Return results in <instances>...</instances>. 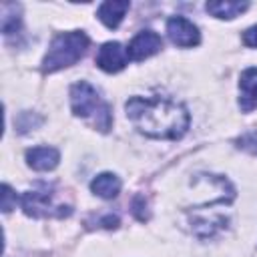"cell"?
I'll list each match as a JSON object with an SVG mask.
<instances>
[{
	"mask_svg": "<svg viewBox=\"0 0 257 257\" xmlns=\"http://www.w3.org/2000/svg\"><path fill=\"white\" fill-rule=\"evenodd\" d=\"M207 12L221 18V20H231L245 12L249 8V2H239V0H217V2H207L205 4Z\"/></svg>",
	"mask_w": 257,
	"mask_h": 257,
	"instance_id": "cell-10",
	"label": "cell"
},
{
	"mask_svg": "<svg viewBox=\"0 0 257 257\" xmlns=\"http://www.w3.org/2000/svg\"><path fill=\"white\" fill-rule=\"evenodd\" d=\"M22 209L28 217H68L72 213L70 205L56 203V193L52 185H40L38 189L26 191L22 195Z\"/></svg>",
	"mask_w": 257,
	"mask_h": 257,
	"instance_id": "cell-4",
	"label": "cell"
},
{
	"mask_svg": "<svg viewBox=\"0 0 257 257\" xmlns=\"http://www.w3.org/2000/svg\"><path fill=\"white\" fill-rule=\"evenodd\" d=\"M60 161V153L54 147H34L26 151V163L34 171H52Z\"/></svg>",
	"mask_w": 257,
	"mask_h": 257,
	"instance_id": "cell-9",
	"label": "cell"
},
{
	"mask_svg": "<svg viewBox=\"0 0 257 257\" xmlns=\"http://www.w3.org/2000/svg\"><path fill=\"white\" fill-rule=\"evenodd\" d=\"M70 108L74 116L90 122L100 133H106L112 124V112L108 102H104L98 90L86 80L74 82L70 86Z\"/></svg>",
	"mask_w": 257,
	"mask_h": 257,
	"instance_id": "cell-2",
	"label": "cell"
},
{
	"mask_svg": "<svg viewBox=\"0 0 257 257\" xmlns=\"http://www.w3.org/2000/svg\"><path fill=\"white\" fill-rule=\"evenodd\" d=\"M124 110L133 126L149 139L177 141L189 128L187 108L167 96H131L124 104Z\"/></svg>",
	"mask_w": 257,
	"mask_h": 257,
	"instance_id": "cell-1",
	"label": "cell"
},
{
	"mask_svg": "<svg viewBox=\"0 0 257 257\" xmlns=\"http://www.w3.org/2000/svg\"><path fill=\"white\" fill-rule=\"evenodd\" d=\"M167 34L171 38L173 44L181 46V48H191V46H197L201 42V34H199V28L183 18V16H173L169 18L167 22Z\"/></svg>",
	"mask_w": 257,
	"mask_h": 257,
	"instance_id": "cell-5",
	"label": "cell"
},
{
	"mask_svg": "<svg viewBox=\"0 0 257 257\" xmlns=\"http://www.w3.org/2000/svg\"><path fill=\"white\" fill-rule=\"evenodd\" d=\"M161 48H163V38L153 30H143L131 40L126 52H128L131 60H145V58L157 54Z\"/></svg>",
	"mask_w": 257,
	"mask_h": 257,
	"instance_id": "cell-7",
	"label": "cell"
},
{
	"mask_svg": "<svg viewBox=\"0 0 257 257\" xmlns=\"http://www.w3.org/2000/svg\"><path fill=\"white\" fill-rule=\"evenodd\" d=\"M239 106L243 112L257 108V68H247L239 78Z\"/></svg>",
	"mask_w": 257,
	"mask_h": 257,
	"instance_id": "cell-8",
	"label": "cell"
},
{
	"mask_svg": "<svg viewBox=\"0 0 257 257\" xmlns=\"http://www.w3.org/2000/svg\"><path fill=\"white\" fill-rule=\"evenodd\" d=\"M90 40L82 30H70V32H60L52 38L48 52L42 60V72H56L60 68L76 64L88 48Z\"/></svg>",
	"mask_w": 257,
	"mask_h": 257,
	"instance_id": "cell-3",
	"label": "cell"
},
{
	"mask_svg": "<svg viewBox=\"0 0 257 257\" xmlns=\"http://www.w3.org/2000/svg\"><path fill=\"white\" fill-rule=\"evenodd\" d=\"M100 225L106 227V229H116L118 227V217L116 215H104L100 219Z\"/></svg>",
	"mask_w": 257,
	"mask_h": 257,
	"instance_id": "cell-18",
	"label": "cell"
},
{
	"mask_svg": "<svg viewBox=\"0 0 257 257\" xmlns=\"http://www.w3.org/2000/svg\"><path fill=\"white\" fill-rule=\"evenodd\" d=\"M143 209H147L145 197H143V195H137V197H135V201H133V213L137 215V219H139V221L149 219V213H147V211H143Z\"/></svg>",
	"mask_w": 257,
	"mask_h": 257,
	"instance_id": "cell-16",
	"label": "cell"
},
{
	"mask_svg": "<svg viewBox=\"0 0 257 257\" xmlns=\"http://www.w3.org/2000/svg\"><path fill=\"white\" fill-rule=\"evenodd\" d=\"M20 20H22L20 18V4H16V2H4L2 4V32L6 36L18 32Z\"/></svg>",
	"mask_w": 257,
	"mask_h": 257,
	"instance_id": "cell-13",
	"label": "cell"
},
{
	"mask_svg": "<svg viewBox=\"0 0 257 257\" xmlns=\"http://www.w3.org/2000/svg\"><path fill=\"white\" fill-rule=\"evenodd\" d=\"M90 191L102 199H114L120 191V179L112 173H100L92 179Z\"/></svg>",
	"mask_w": 257,
	"mask_h": 257,
	"instance_id": "cell-12",
	"label": "cell"
},
{
	"mask_svg": "<svg viewBox=\"0 0 257 257\" xmlns=\"http://www.w3.org/2000/svg\"><path fill=\"white\" fill-rule=\"evenodd\" d=\"M131 8V4L124 0V2H102L100 6H98V18H100V22L106 26V28H116L118 24H120V20L124 18V14H126V10Z\"/></svg>",
	"mask_w": 257,
	"mask_h": 257,
	"instance_id": "cell-11",
	"label": "cell"
},
{
	"mask_svg": "<svg viewBox=\"0 0 257 257\" xmlns=\"http://www.w3.org/2000/svg\"><path fill=\"white\" fill-rule=\"evenodd\" d=\"M16 201H18V197H16V193L10 189V185H2V211L4 213H8V211H12L14 207H16Z\"/></svg>",
	"mask_w": 257,
	"mask_h": 257,
	"instance_id": "cell-15",
	"label": "cell"
},
{
	"mask_svg": "<svg viewBox=\"0 0 257 257\" xmlns=\"http://www.w3.org/2000/svg\"><path fill=\"white\" fill-rule=\"evenodd\" d=\"M243 42H245L247 46L257 48V26H251L249 30H245V34H243Z\"/></svg>",
	"mask_w": 257,
	"mask_h": 257,
	"instance_id": "cell-17",
	"label": "cell"
},
{
	"mask_svg": "<svg viewBox=\"0 0 257 257\" xmlns=\"http://www.w3.org/2000/svg\"><path fill=\"white\" fill-rule=\"evenodd\" d=\"M128 60V52L120 42H104L96 54V66L104 72H118Z\"/></svg>",
	"mask_w": 257,
	"mask_h": 257,
	"instance_id": "cell-6",
	"label": "cell"
},
{
	"mask_svg": "<svg viewBox=\"0 0 257 257\" xmlns=\"http://www.w3.org/2000/svg\"><path fill=\"white\" fill-rule=\"evenodd\" d=\"M235 143H237L239 149H243V151H247L251 155H257V131H249V133L241 135Z\"/></svg>",
	"mask_w": 257,
	"mask_h": 257,
	"instance_id": "cell-14",
	"label": "cell"
}]
</instances>
